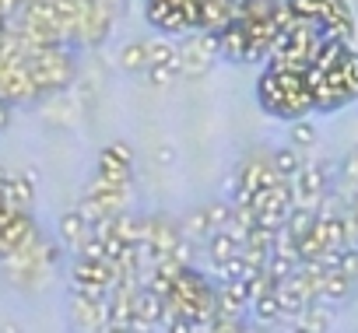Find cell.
Masks as SVG:
<instances>
[{"label": "cell", "mask_w": 358, "mask_h": 333, "mask_svg": "<svg viewBox=\"0 0 358 333\" xmlns=\"http://www.w3.org/2000/svg\"><path fill=\"white\" fill-rule=\"evenodd\" d=\"M148 50H151V67H179L183 71V57H179V46L169 43L165 36L162 39H148Z\"/></svg>", "instance_id": "19"}, {"label": "cell", "mask_w": 358, "mask_h": 333, "mask_svg": "<svg viewBox=\"0 0 358 333\" xmlns=\"http://www.w3.org/2000/svg\"><path fill=\"white\" fill-rule=\"evenodd\" d=\"M25 64H29V71H32V81H36L39 95L60 91V88H67V81L74 77V57L64 50V43L29 50Z\"/></svg>", "instance_id": "1"}, {"label": "cell", "mask_w": 358, "mask_h": 333, "mask_svg": "<svg viewBox=\"0 0 358 333\" xmlns=\"http://www.w3.org/2000/svg\"><path fill=\"white\" fill-rule=\"evenodd\" d=\"M218 36H222V60H229V64H253V46H250L246 25L239 18H232Z\"/></svg>", "instance_id": "10"}, {"label": "cell", "mask_w": 358, "mask_h": 333, "mask_svg": "<svg viewBox=\"0 0 358 333\" xmlns=\"http://www.w3.org/2000/svg\"><path fill=\"white\" fill-rule=\"evenodd\" d=\"M179 57H183V77H204L222 60V36L211 29H194V36L179 43Z\"/></svg>", "instance_id": "2"}, {"label": "cell", "mask_w": 358, "mask_h": 333, "mask_svg": "<svg viewBox=\"0 0 358 333\" xmlns=\"http://www.w3.org/2000/svg\"><path fill=\"white\" fill-rule=\"evenodd\" d=\"M71 316L81 330H106L109 326V291H81L71 295Z\"/></svg>", "instance_id": "4"}, {"label": "cell", "mask_w": 358, "mask_h": 333, "mask_svg": "<svg viewBox=\"0 0 358 333\" xmlns=\"http://www.w3.org/2000/svg\"><path fill=\"white\" fill-rule=\"evenodd\" d=\"M278 169H274V158L271 154H250L243 165H239V172H236V200H250L257 190L278 183Z\"/></svg>", "instance_id": "3"}, {"label": "cell", "mask_w": 358, "mask_h": 333, "mask_svg": "<svg viewBox=\"0 0 358 333\" xmlns=\"http://www.w3.org/2000/svg\"><path fill=\"white\" fill-rule=\"evenodd\" d=\"M95 172L106 176V179H116V183H134L130 172H134V154L123 140L116 144H106L99 151V161H95Z\"/></svg>", "instance_id": "9"}, {"label": "cell", "mask_w": 358, "mask_h": 333, "mask_svg": "<svg viewBox=\"0 0 358 333\" xmlns=\"http://www.w3.org/2000/svg\"><path fill=\"white\" fill-rule=\"evenodd\" d=\"M351 277L344 274V270H337V267H327L323 270V277H320V302H327V305H334V302H344V298H351Z\"/></svg>", "instance_id": "12"}, {"label": "cell", "mask_w": 358, "mask_h": 333, "mask_svg": "<svg viewBox=\"0 0 358 333\" xmlns=\"http://www.w3.org/2000/svg\"><path fill=\"white\" fill-rule=\"evenodd\" d=\"M120 67L130 71V74H148V67H151L148 39H130V43L120 50Z\"/></svg>", "instance_id": "16"}, {"label": "cell", "mask_w": 358, "mask_h": 333, "mask_svg": "<svg viewBox=\"0 0 358 333\" xmlns=\"http://www.w3.org/2000/svg\"><path fill=\"white\" fill-rule=\"evenodd\" d=\"M71 281L81 291H113V284H116V263L113 260L78 256L74 267H71Z\"/></svg>", "instance_id": "5"}, {"label": "cell", "mask_w": 358, "mask_h": 333, "mask_svg": "<svg viewBox=\"0 0 358 333\" xmlns=\"http://www.w3.org/2000/svg\"><path fill=\"white\" fill-rule=\"evenodd\" d=\"M271 158H274V169H278V176H281V179H295V176H299V169L306 165L295 144H292V147H278Z\"/></svg>", "instance_id": "20"}, {"label": "cell", "mask_w": 358, "mask_h": 333, "mask_svg": "<svg viewBox=\"0 0 358 333\" xmlns=\"http://www.w3.org/2000/svg\"><path fill=\"white\" fill-rule=\"evenodd\" d=\"M253 316L260 319V323H267V326H274V323H281V316H285V309H281V298H278V288L274 291H264L260 298H253Z\"/></svg>", "instance_id": "18"}, {"label": "cell", "mask_w": 358, "mask_h": 333, "mask_svg": "<svg viewBox=\"0 0 358 333\" xmlns=\"http://www.w3.org/2000/svg\"><path fill=\"white\" fill-rule=\"evenodd\" d=\"M176 77H183V71H179V67H148V81L155 84V88H165V84H172Z\"/></svg>", "instance_id": "26"}, {"label": "cell", "mask_w": 358, "mask_h": 333, "mask_svg": "<svg viewBox=\"0 0 358 333\" xmlns=\"http://www.w3.org/2000/svg\"><path fill=\"white\" fill-rule=\"evenodd\" d=\"M4 197L15 211H29L36 204V179L29 172H11V183H8Z\"/></svg>", "instance_id": "13"}, {"label": "cell", "mask_w": 358, "mask_h": 333, "mask_svg": "<svg viewBox=\"0 0 358 333\" xmlns=\"http://www.w3.org/2000/svg\"><path fill=\"white\" fill-rule=\"evenodd\" d=\"M144 15L148 22L165 32V36H176V32H190V22H187V11L179 0H144Z\"/></svg>", "instance_id": "7"}, {"label": "cell", "mask_w": 358, "mask_h": 333, "mask_svg": "<svg viewBox=\"0 0 358 333\" xmlns=\"http://www.w3.org/2000/svg\"><path fill=\"white\" fill-rule=\"evenodd\" d=\"M36 239H39V228H36V221L29 218V211H15L11 221L0 228V260H8L11 253L32 246Z\"/></svg>", "instance_id": "6"}, {"label": "cell", "mask_w": 358, "mask_h": 333, "mask_svg": "<svg viewBox=\"0 0 358 333\" xmlns=\"http://www.w3.org/2000/svg\"><path fill=\"white\" fill-rule=\"evenodd\" d=\"M88 232H92V221L85 218V211L78 207V211H67L64 218H60V239L78 253V246L88 239Z\"/></svg>", "instance_id": "14"}, {"label": "cell", "mask_w": 358, "mask_h": 333, "mask_svg": "<svg viewBox=\"0 0 358 333\" xmlns=\"http://www.w3.org/2000/svg\"><path fill=\"white\" fill-rule=\"evenodd\" d=\"M292 144L295 147H313L316 144V126L302 116V119H292Z\"/></svg>", "instance_id": "24"}, {"label": "cell", "mask_w": 358, "mask_h": 333, "mask_svg": "<svg viewBox=\"0 0 358 333\" xmlns=\"http://www.w3.org/2000/svg\"><path fill=\"white\" fill-rule=\"evenodd\" d=\"M208 221H211V232H222L232 225V204H208Z\"/></svg>", "instance_id": "25"}, {"label": "cell", "mask_w": 358, "mask_h": 333, "mask_svg": "<svg viewBox=\"0 0 358 333\" xmlns=\"http://www.w3.org/2000/svg\"><path fill=\"white\" fill-rule=\"evenodd\" d=\"M236 253H243V239H239L232 228H222V232H215V235L208 239V256H211L215 267L225 263V260L236 256Z\"/></svg>", "instance_id": "17"}, {"label": "cell", "mask_w": 358, "mask_h": 333, "mask_svg": "<svg viewBox=\"0 0 358 333\" xmlns=\"http://www.w3.org/2000/svg\"><path fill=\"white\" fill-rule=\"evenodd\" d=\"M8 183H11V169H4V165H0V193L8 190Z\"/></svg>", "instance_id": "30"}, {"label": "cell", "mask_w": 358, "mask_h": 333, "mask_svg": "<svg viewBox=\"0 0 358 333\" xmlns=\"http://www.w3.org/2000/svg\"><path fill=\"white\" fill-rule=\"evenodd\" d=\"M183 235L194 239V242H208L215 232H211V221H208V207H197L194 214H187L183 221Z\"/></svg>", "instance_id": "21"}, {"label": "cell", "mask_w": 358, "mask_h": 333, "mask_svg": "<svg viewBox=\"0 0 358 333\" xmlns=\"http://www.w3.org/2000/svg\"><path fill=\"white\" fill-rule=\"evenodd\" d=\"M337 71H341V77H344V84H348V91L358 98V53H344V60L337 64Z\"/></svg>", "instance_id": "23"}, {"label": "cell", "mask_w": 358, "mask_h": 333, "mask_svg": "<svg viewBox=\"0 0 358 333\" xmlns=\"http://www.w3.org/2000/svg\"><path fill=\"white\" fill-rule=\"evenodd\" d=\"M327 165H302L299 176L292 179V193H295V204H309V207H320V200L327 197Z\"/></svg>", "instance_id": "8"}, {"label": "cell", "mask_w": 358, "mask_h": 333, "mask_svg": "<svg viewBox=\"0 0 358 333\" xmlns=\"http://www.w3.org/2000/svg\"><path fill=\"white\" fill-rule=\"evenodd\" d=\"M8 116H11V102H4V98H0V130L8 126Z\"/></svg>", "instance_id": "28"}, {"label": "cell", "mask_w": 358, "mask_h": 333, "mask_svg": "<svg viewBox=\"0 0 358 333\" xmlns=\"http://www.w3.org/2000/svg\"><path fill=\"white\" fill-rule=\"evenodd\" d=\"M162 319H165V295H158L151 284H141V291H137V330L162 326Z\"/></svg>", "instance_id": "11"}, {"label": "cell", "mask_w": 358, "mask_h": 333, "mask_svg": "<svg viewBox=\"0 0 358 333\" xmlns=\"http://www.w3.org/2000/svg\"><path fill=\"white\" fill-rule=\"evenodd\" d=\"M348 172H351V179H358V144H355V154L348 161Z\"/></svg>", "instance_id": "29"}, {"label": "cell", "mask_w": 358, "mask_h": 333, "mask_svg": "<svg viewBox=\"0 0 358 333\" xmlns=\"http://www.w3.org/2000/svg\"><path fill=\"white\" fill-rule=\"evenodd\" d=\"M302 326H306V330H330L334 319H330L327 302H309L306 312H302Z\"/></svg>", "instance_id": "22"}, {"label": "cell", "mask_w": 358, "mask_h": 333, "mask_svg": "<svg viewBox=\"0 0 358 333\" xmlns=\"http://www.w3.org/2000/svg\"><path fill=\"white\" fill-rule=\"evenodd\" d=\"M337 270H344L351 281H358V249H341V256H337Z\"/></svg>", "instance_id": "27"}, {"label": "cell", "mask_w": 358, "mask_h": 333, "mask_svg": "<svg viewBox=\"0 0 358 333\" xmlns=\"http://www.w3.org/2000/svg\"><path fill=\"white\" fill-rule=\"evenodd\" d=\"M218 295H222V309L225 312H246L250 305H253V295H250V281H222V288H218Z\"/></svg>", "instance_id": "15"}]
</instances>
